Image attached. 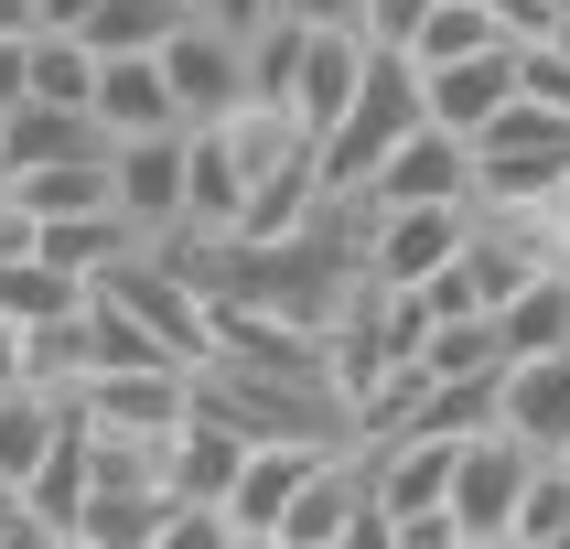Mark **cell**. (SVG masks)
I'll return each instance as SVG.
<instances>
[{"label": "cell", "instance_id": "11", "mask_svg": "<svg viewBox=\"0 0 570 549\" xmlns=\"http://www.w3.org/2000/svg\"><path fill=\"white\" fill-rule=\"evenodd\" d=\"M97 129L108 140H140V129H194L184 108H173V76H161V55H97Z\"/></svg>", "mask_w": 570, "mask_h": 549}, {"label": "cell", "instance_id": "28", "mask_svg": "<svg viewBox=\"0 0 570 549\" xmlns=\"http://www.w3.org/2000/svg\"><path fill=\"white\" fill-rule=\"evenodd\" d=\"M281 11H291V22H355V32H366V0H281Z\"/></svg>", "mask_w": 570, "mask_h": 549}, {"label": "cell", "instance_id": "4", "mask_svg": "<svg viewBox=\"0 0 570 549\" xmlns=\"http://www.w3.org/2000/svg\"><path fill=\"white\" fill-rule=\"evenodd\" d=\"M539 463H549V452L517 442L507 420H495V431H463V463H452V539H463V549H507L517 496H528Z\"/></svg>", "mask_w": 570, "mask_h": 549}, {"label": "cell", "instance_id": "14", "mask_svg": "<svg viewBox=\"0 0 570 549\" xmlns=\"http://www.w3.org/2000/svg\"><path fill=\"white\" fill-rule=\"evenodd\" d=\"M87 140H108L87 108H55V97H11V108H0V184H22L32 161H65V151H87Z\"/></svg>", "mask_w": 570, "mask_h": 549}, {"label": "cell", "instance_id": "21", "mask_svg": "<svg viewBox=\"0 0 570 549\" xmlns=\"http://www.w3.org/2000/svg\"><path fill=\"white\" fill-rule=\"evenodd\" d=\"M484 366H507L495 313H442V323H420V378H484Z\"/></svg>", "mask_w": 570, "mask_h": 549}, {"label": "cell", "instance_id": "22", "mask_svg": "<svg viewBox=\"0 0 570 549\" xmlns=\"http://www.w3.org/2000/svg\"><path fill=\"white\" fill-rule=\"evenodd\" d=\"M184 11H194V0H97L87 43H97V55H161V43L184 32Z\"/></svg>", "mask_w": 570, "mask_h": 549}, {"label": "cell", "instance_id": "18", "mask_svg": "<svg viewBox=\"0 0 570 549\" xmlns=\"http://www.w3.org/2000/svg\"><path fill=\"white\" fill-rule=\"evenodd\" d=\"M22 97L87 108V97H97V43H87V32H22ZM87 119H97V108H87Z\"/></svg>", "mask_w": 570, "mask_h": 549}, {"label": "cell", "instance_id": "1", "mask_svg": "<svg viewBox=\"0 0 570 549\" xmlns=\"http://www.w3.org/2000/svg\"><path fill=\"white\" fill-rule=\"evenodd\" d=\"M431 119V87H420V65L399 55V43H366V76H355L345 119L323 129V173H334V194H366V173H377L410 129Z\"/></svg>", "mask_w": 570, "mask_h": 549}, {"label": "cell", "instance_id": "19", "mask_svg": "<svg viewBox=\"0 0 570 549\" xmlns=\"http://www.w3.org/2000/svg\"><path fill=\"white\" fill-rule=\"evenodd\" d=\"M97 281H76V269H65V258H43V248H22V258H0V313L22 323H55V313H76V302H87Z\"/></svg>", "mask_w": 570, "mask_h": 549}, {"label": "cell", "instance_id": "20", "mask_svg": "<svg viewBox=\"0 0 570 549\" xmlns=\"http://www.w3.org/2000/svg\"><path fill=\"white\" fill-rule=\"evenodd\" d=\"M495 334H507V355L570 345V269H539L528 291H507V302H495Z\"/></svg>", "mask_w": 570, "mask_h": 549}, {"label": "cell", "instance_id": "9", "mask_svg": "<svg viewBox=\"0 0 570 549\" xmlns=\"http://www.w3.org/2000/svg\"><path fill=\"white\" fill-rule=\"evenodd\" d=\"M334 442H248V463H237V484H226V517H237V549H269L281 539V507L313 484V463Z\"/></svg>", "mask_w": 570, "mask_h": 549}, {"label": "cell", "instance_id": "26", "mask_svg": "<svg viewBox=\"0 0 570 549\" xmlns=\"http://www.w3.org/2000/svg\"><path fill=\"white\" fill-rule=\"evenodd\" d=\"M431 0H366V43H410Z\"/></svg>", "mask_w": 570, "mask_h": 549}, {"label": "cell", "instance_id": "25", "mask_svg": "<svg viewBox=\"0 0 570 549\" xmlns=\"http://www.w3.org/2000/svg\"><path fill=\"white\" fill-rule=\"evenodd\" d=\"M0 549H43V517H32L22 484H0Z\"/></svg>", "mask_w": 570, "mask_h": 549}, {"label": "cell", "instance_id": "13", "mask_svg": "<svg viewBox=\"0 0 570 549\" xmlns=\"http://www.w3.org/2000/svg\"><path fill=\"white\" fill-rule=\"evenodd\" d=\"M87 484H97V431L87 420H65L55 431V452L22 474V496H32V517H43V549H65L76 539V507H87Z\"/></svg>", "mask_w": 570, "mask_h": 549}, {"label": "cell", "instance_id": "32", "mask_svg": "<svg viewBox=\"0 0 570 549\" xmlns=\"http://www.w3.org/2000/svg\"><path fill=\"white\" fill-rule=\"evenodd\" d=\"M560 248H570V184H560Z\"/></svg>", "mask_w": 570, "mask_h": 549}, {"label": "cell", "instance_id": "7", "mask_svg": "<svg viewBox=\"0 0 570 549\" xmlns=\"http://www.w3.org/2000/svg\"><path fill=\"white\" fill-rule=\"evenodd\" d=\"M161 76H173V108L184 119H226V108H248V32H216V22H194L161 43Z\"/></svg>", "mask_w": 570, "mask_h": 549}, {"label": "cell", "instance_id": "10", "mask_svg": "<svg viewBox=\"0 0 570 549\" xmlns=\"http://www.w3.org/2000/svg\"><path fill=\"white\" fill-rule=\"evenodd\" d=\"M237 216H248V151H237L226 119H194L184 129V226L237 237Z\"/></svg>", "mask_w": 570, "mask_h": 549}, {"label": "cell", "instance_id": "8", "mask_svg": "<svg viewBox=\"0 0 570 549\" xmlns=\"http://www.w3.org/2000/svg\"><path fill=\"white\" fill-rule=\"evenodd\" d=\"M108 184H119V216L140 226V237H173V226H184V129L108 140Z\"/></svg>", "mask_w": 570, "mask_h": 549}, {"label": "cell", "instance_id": "2", "mask_svg": "<svg viewBox=\"0 0 570 549\" xmlns=\"http://www.w3.org/2000/svg\"><path fill=\"white\" fill-rule=\"evenodd\" d=\"M570 184V108L517 87L507 119L474 129V205H560Z\"/></svg>", "mask_w": 570, "mask_h": 549}, {"label": "cell", "instance_id": "5", "mask_svg": "<svg viewBox=\"0 0 570 549\" xmlns=\"http://www.w3.org/2000/svg\"><path fill=\"white\" fill-rule=\"evenodd\" d=\"M463 237H474V205H377L366 216V281L420 291L463 258Z\"/></svg>", "mask_w": 570, "mask_h": 549}, {"label": "cell", "instance_id": "6", "mask_svg": "<svg viewBox=\"0 0 570 549\" xmlns=\"http://www.w3.org/2000/svg\"><path fill=\"white\" fill-rule=\"evenodd\" d=\"M366 205H474V140L442 119H420L399 151L366 173Z\"/></svg>", "mask_w": 570, "mask_h": 549}, {"label": "cell", "instance_id": "29", "mask_svg": "<svg viewBox=\"0 0 570 549\" xmlns=\"http://www.w3.org/2000/svg\"><path fill=\"white\" fill-rule=\"evenodd\" d=\"M97 0H32V32H87Z\"/></svg>", "mask_w": 570, "mask_h": 549}, {"label": "cell", "instance_id": "33", "mask_svg": "<svg viewBox=\"0 0 570 549\" xmlns=\"http://www.w3.org/2000/svg\"><path fill=\"white\" fill-rule=\"evenodd\" d=\"M549 463H560V474H570V442H560V452H549Z\"/></svg>", "mask_w": 570, "mask_h": 549}, {"label": "cell", "instance_id": "3", "mask_svg": "<svg viewBox=\"0 0 570 549\" xmlns=\"http://www.w3.org/2000/svg\"><path fill=\"white\" fill-rule=\"evenodd\" d=\"M65 399H76V420L108 431V442H173L184 410H194V366H173V355H151V366H97V378H76Z\"/></svg>", "mask_w": 570, "mask_h": 549}, {"label": "cell", "instance_id": "15", "mask_svg": "<svg viewBox=\"0 0 570 549\" xmlns=\"http://www.w3.org/2000/svg\"><path fill=\"white\" fill-rule=\"evenodd\" d=\"M507 431H517V442H539V452L570 442V345L507 355Z\"/></svg>", "mask_w": 570, "mask_h": 549}, {"label": "cell", "instance_id": "30", "mask_svg": "<svg viewBox=\"0 0 570 549\" xmlns=\"http://www.w3.org/2000/svg\"><path fill=\"white\" fill-rule=\"evenodd\" d=\"M0 378H32V334L11 313H0Z\"/></svg>", "mask_w": 570, "mask_h": 549}, {"label": "cell", "instance_id": "17", "mask_svg": "<svg viewBox=\"0 0 570 549\" xmlns=\"http://www.w3.org/2000/svg\"><path fill=\"white\" fill-rule=\"evenodd\" d=\"M484 43H517V32L495 22V0H431V11H420V32L399 43V55L431 76V65H463V55H484Z\"/></svg>", "mask_w": 570, "mask_h": 549}, {"label": "cell", "instance_id": "24", "mask_svg": "<svg viewBox=\"0 0 570 549\" xmlns=\"http://www.w3.org/2000/svg\"><path fill=\"white\" fill-rule=\"evenodd\" d=\"M495 22H507L517 43H539V32H560V22H570V0H495Z\"/></svg>", "mask_w": 570, "mask_h": 549}, {"label": "cell", "instance_id": "27", "mask_svg": "<svg viewBox=\"0 0 570 549\" xmlns=\"http://www.w3.org/2000/svg\"><path fill=\"white\" fill-rule=\"evenodd\" d=\"M281 11V0H194V22H216V32H258Z\"/></svg>", "mask_w": 570, "mask_h": 549}, {"label": "cell", "instance_id": "31", "mask_svg": "<svg viewBox=\"0 0 570 549\" xmlns=\"http://www.w3.org/2000/svg\"><path fill=\"white\" fill-rule=\"evenodd\" d=\"M0 32H32V0H0Z\"/></svg>", "mask_w": 570, "mask_h": 549}, {"label": "cell", "instance_id": "16", "mask_svg": "<svg viewBox=\"0 0 570 549\" xmlns=\"http://www.w3.org/2000/svg\"><path fill=\"white\" fill-rule=\"evenodd\" d=\"M11 194H22L32 216H108V205H119V184H108V140H87V151H65V161H32Z\"/></svg>", "mask_w": 570, "mask_h": 549}, {"label": "cell", "instance_id": "12", "mask_svg": "<svg viewBox=\"0 0 570 549\" xmlns=\"http://www.w3.org/2000/svg\"><path fill=\"white\" fill-rule=\"evenodd\" d=\"M420 87H431V119L474 140L484 119H507V108H517V43H484V55H463V65H431Z\"/></svg>", "mask_w": 570, "mask_h": 549}, {"label": "cell", "instance_id": "23", "mask_svg": "<svg viewBox=\"0 0 570 549\" xmlns=\"http://www.w3.org/2000/svg\"><path fill=\"white\" fill-rule=\"evenodd\" d=\"M507 549H570V474H560V463H539V474H528Z\"/></svg>", "mask_w": 570, "mask_h": 549}]
</instances>
